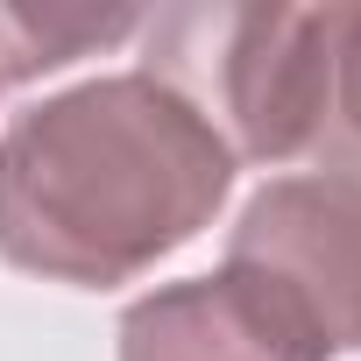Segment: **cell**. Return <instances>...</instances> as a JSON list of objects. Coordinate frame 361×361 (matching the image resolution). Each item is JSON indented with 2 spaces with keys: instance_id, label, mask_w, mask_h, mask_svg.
<instances>
[{
  "instance_id": "obj_5",
  "label": "cell",
  "mask_w": 361,
  "mask_h": 361,
  "mask_svg": "<svg viewBox=\"0 0 361 361\" xmlns=\"http://www.w3.org/2000/svg\"><path fill=\"white\" fill-rule=\"evenodd\" d=\"M135 29H142V15H128V8H0V85L64 71Z\"/></svg>"
},
{
  "instance_id": "obj_6",
  "label": "cell",
  "mask_w": 361,
  "mask_h": 361,
  "mask_svg": "<svg viewBox=\"0 0 361 361\" xmlns=\"http://www.w3.org/2000/svg\"><path fill=\"white\" fill-rule=\"evenodd\" d=\"M326 121H340L347 149L361 156V8H333V106Z\"/></svg>"
},
{
  "instance_id": "obj_1",
  "label": "cell",
  "mask_w": 361,
  "mask_h": 361,
  "mask_svg": "<svg viewBox=\"0 0 361 361\" xmlns=\"http://www.w3.org/2000/svg\"><path fill=\"white\" fill-rule=\"evenodd\" d=\"M234 192L206 114L149 71H106L22 106L0 135V262L114 290L199 241Z\"/></svg>"
},
{
  "instance_id": "obj_4",
  "label": "cell",
  "mask_w": 361,
  "mask_h": 361,
  "mask_svg": "<svg viewBox=\"0 0 361 361\" xmlns=\"http://www.w3.org/2000/svg\"><path fill=\"white\" fill-rule=\"evenodd\" d=\"M121 361H326L298 319L248 276L213 269L156 283L121 312Z\"/></svg>"
},
{
  "instance_id": "obj_3",
  "label": "cell",
  "mask_w": 361,
  "mask_h": 361,
  "mask_svg": "<svg viewBox=\"0 0 361 361\" xmlns=\"http://www.w3.org/2000/svg\"><path fill=\"white\" fill-rule=\"evenodd\" d=\"M276 298L319 354L361 347V177L305 170L269 177L227 234V262Z\"/></svg>"
},
{
  "instance_id": "obj_2",
  "label": "cell",
  "mask_w": 361,
  "mask_h": 361,
  "mask_svg": "<svg viewBox=\"0 0 361 361\" xmlns=\"http://www.w3.org/2000/svg\"><path fill=\"white\" fill-rule=\"evenodd\" d=\"M142 71L185 92L234 163H290L326 135L333 8H170Z\"/></svg>"
}]
</instances>
